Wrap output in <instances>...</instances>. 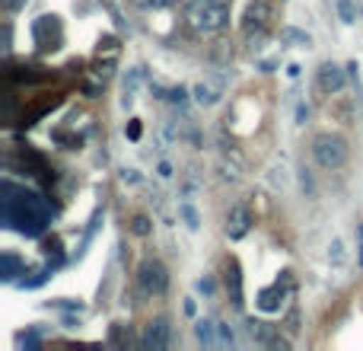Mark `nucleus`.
<instances>
[{
  "label": "nucleus",
  "instance_id": "1",
  "mask_svg": "<svg viewBox=\"0 0 363 351\" xmlns=\"http://www.w3.org/2000/svg\"><path fill=\"white\" fill-rule=\"evenodd\" d=\"M51 211L45 205V198L26 192V188H16L13 182H4V224L13 227V230L26 233V237H38L48 224Z\"/></svg>",
  "mask_w": 363,
  "mask_h": 351
},
{
  "label": "nucleus",
  "instance_id": "2",
  "mask_svg": "<svg viewBox=\"0 0 363 351\" xmlns=\"http://www.w3.org/2000/svg\"><path fill=\"white\" fill-rule=\"evenodd\" d=\"M185 19L191 29L204 32V36H213V32L226 29V23H230V6L217 4V0H191L185 10Z\"/></svg>",
  "mask_w": 363,
  "mask_h": 351
},
{
  "label": "nucleus",
  "instance_id": "3",
  "mask_svg": "<svg viewBox=\"0 0 363 351\" xmlns=\"http://www.w3.org/2000/svg\"><path fill=\"white\" fill-rule=\"evenodd\" d=\"M313 157L322 170H338L347 160V141L341 134H319L313 141Z\"/></svg>",
  "mask_w": 363,
  "mask_h": 351
},
{
  "label": "nucleus",
  "instance_id": "4",
  "mask_svg": "<svg viewBox=\"0 0 363 351\" xmlns=\"http://www.w3.org/2000/svg\"><path fill=\"white\" fill-rule=\"evenodd\" d=\"M169 288V271L160 259H147L138 269V291L140 297H163Z\"/></svg>",
  "mask_w": 363,
  "mask_h": 351
},
{
  "label": "nucleus",
  "instance_id": "5",
  "mask_svg": "<svg viewBox=\"0 0 363 351\" xmlns=\"http://www.w3.org/2000/svg\"><path fill=\"white\" fill-rule=\"evenodd\" d=\"M271 19H274V10H271L268 0H252L242 16V36L249 38V42H262Z\"/></svg>",
  "mask_w": 363,
  "mask_h": 351
},
{
  "label": "nucleus",
  "instance_id": "6",
  "mask_svg": "<svg viewBox=\"0 0 363 351\" xmlns=\"http://www.w3.org/2000/svg\"><path fill=\"white\" fill-rule=\"evenodd\" d=\"M32 38H35V45L42 51H57L64 45V26L61 19L51 13V16H38L35 23H32Z\"/></svg>",
  "mask_w": 363,
  "mask_h": 351
},
{
  "label": "nucleus",
  "instance_id": "7",
  "mask_svg": "<svg viewBox=\"0 0 363 351\" xmlns=\"http://www.w3.org/2000/svg\"><path fill=\"white\" fill-rule=\"evenodd\" d=\"M287 294H290V271H284L271 288H264L262 294H258V310H264V313H277V310L284 307V297Z\"/></svg>",
  "mask_w": 363,
  "mask_h": 351
},
{
  "label": "nucleus",
  "instance_id": "8",
  "mask_svg": "<svg viewBox=\"0 0 363 351\" xmlns=\"http://www.w3.org/2000/svg\"><path fill=\"white\" fill-rule=\"evenodd\" d=\"M252 230V211L245 205H233L226 214V237L230 239H242Z\"/></svg>",
  "mask_w": 363,
  "mask_h": 351
},
{
  "label": "nucleus",
  "instance_id": "9",
  "mask_svg": "<svg viewBox=\"0 0 363 351\" xmlns=\"http://www.w3.org/2000/svg\"><path fill=\"white\" fill-rule=\"evenodd\" d=\"M315 83H319L322 93H338V90H345V70L338 64H322Z\"/></svg>",
  "mask_w": 363,
  "mask_h": 351
},
{
  "label": "nucleus",
  "instance_id": "10",
  "mask_svg": "<svg viewBox=\"0 0 363 351\" xmlns=\"http://www.w3.org/2000/svg\"><path fill=\"white\" fill-rule=\"evenodd\" d=\"M223 284H226V294H230L233 307H242V271H239V262L230 259L226 262V275H223Z\"/></svg>",
  "mask_w": 363,
  "mask_h": 351
},
{
  "label": "nucleus",
  "instance_id": "11",
  "mask_svg": "<svg viewBox=\"0 0 363 351\" xmlns=\"http://www.w3.org/2000/svg\"><path fill=\"white\" fill-rule=\"evenodd\" d=\"M140 345H147V348H166V345H169V323H166V320L150 323V326H147V333H144V339H140Z\"/></svg>",
  "mask_w": 363,
  "mask_h": 351
},
{
  "label": "nucleus",
  "instance_id": "12",
  "mask_svg": "<svg viewBox=\"0 0 363 351\" xmlns=\"http://www.w3.org/2000/svg\"><path fill=\"white\" fill-rule=\"evenodd\" d=\"M220 96H223V83H198V87H194V99L201 102V106H213V102H220Z\"/></svg>",
  "mask_w": 363,
  "mask_h": 351
},
{
  "label": "nucleus",
  "instance_id": "13",
  "mask_svg": "<svg viewBox=\"0 0 363 351\" xmlns=\"http://www.w3.org/2000/svg\"><path fill=\"white\" fill-rule=\"evenodd\" d=\"M217 326H213L211 320H198V326H194V335H198V342L201 345H207V348H217Z\"/></svg>",
  "mask_w": 363,
  "mask_h": 351
},
{
  "label": "nucleus",
  "instance_id": "14",
  "mask_svg": "<svg viewBox=\"0 0 363 351\" xmlns=\"http://www.w3.org/2000/svg\"><path fill=\"white\" fill-rule=\"evenodd\" d=\"M19 269H26V262L16 252H4V281H13L19 275Z\"/></svg>",
  "mask_w": 363,
  "mask_h": 351
},
{
  "label": "nucleus",
  "instance_id": "15",
  "mask_svg": "<svg viewBox=\"0 0 363 351\" xmlns=\"http://www.w3.org/2000/svg\"><path fill=\"white\" fill-rule=\"evenodd\" d=\"M338 16H341V23H354L357 19V6H354V0H338Z\"/></svg>",
  "mask_w": 363,
  "mask_h": 351
},
{
  "label": "nucleus",
  "instance_id": "16",
  "mask_svg": "<svg viewBox=\"0 0 363 351\" xmlns=\"http://www.w3.org/2000/svg\"><path fill=\"white\" fill-rule=\"evenodd\" d=\"M281 38H284V42H300L303 48H309V45H313V38H309L306 32H300V29H284Z\"/></svg>",
  "mask_w": 363,
  "mask_h": 351
},
{
  "label": "nucleus",
  "instance_id": "17",
  "mask_svg": "<svg viewBox=\"0 0 363 351\" xmlns=\"http://www.w3.org/2000/svg\"><path fill=\"white\" fill-rule=\"evenodd\" d=\"M102 55H108L115 61V58H118V42H115L112 36H106V38H99V58Z\"/></svg>",
  "mask_w": 363,
  "mask_h": 351
},
{
  "label": "nucleus",
  "instance_id": "18",
  "mask_svg": "<svg viewBox=\"0 0 363 351\" xmlns=\"http://www.w3.org/2000/svg\"><path fill=\"white\" fill-rule=\"evenodd\" d=\"M217 345H236V335L226 323H217Z\"/></svg>",
  "mask_w": 363,
  "mask_h": 351
},
{
  "label": "nucleus",
  "instance_id": "19",
  "mask_svg": "<svg viewBox=\"0 0 363 351\" xmlns=\"http://www.w3.org/2000/svg\"><path fill=\"white\" fill-rule=\"evenodd\" d=\"M153 93H160V99H169V102H179V106H182V102H185V90H160V87H153Z\"/></svg>",
  "mask_w": 363,
  "mask_h": 351
},
{
  "label": "nucleus",
  "instance_id": "20",
  "mask_svg": "<svg viewBox=\"0 0 363 351\" xmlns=\"http://www.w3.org/2000/svg\"><path fill=\"white\" fill-rule=\"evenodd\" d=\"M134 6H140V10H160V6H169L176 4V0H131Z\"/></svg>",
  "mask_w": 363,
  "mask_h": 351
},
{
  "label": "nucleus",
  "instance_id": "21",
  "mask_svg": "<svg viewBox=\"0 0 363 351\" xmlns=\"http://www.w3.org/2000/svg\"><path fill=\"white\" fill-rule=\"evenodd\" d=\"M179 211H182V217L188 220V227H191V230H198V214H194V207L191 205H179Z\"/></svg>",
  "mask_w": 363,
  "mask_h": 351
},
{
  "label": "nucleus",
  "instance_id": "22",
  "mask_svg": "<svg viewBox=\"0 0 363 351\" xmlns=\"http://www.w3.org/2000/svg\"><path fill=\"white\" fill-rule=\"evenodd\" d=\"M131 230L138 233V237H147V233H150V220H147V217H134L131 220Z\"/></svg>",
  "mask_w": 363,
  "mask_h": 351
},
{
  "label": "nucleus",
  "instance_id": "23",
  "mask_svg": "<svg viewBox=\"0 0 363 351\" xmlns=\"http://www.w3.org/2000/svg\"><path fill=\"white\" fill-rule=\"evenodd\" d=\"M328 256H332V262H341V259H345V252H341V243H338V239L332 243V252H328Z\"/></svg>",
  "mask_w": 363,
  "mask_h": 351
},
{
  "label": "nucleus",
  "instance_id": "24",
  "mask_svg": "<svg viewBox=\"0 0 363 351\" xmlns=\"http://www.w3.org/2000/svg\"><path fill=\"white\" fill-rule=\"evenodd\" d=\"M357 262L363 265V224L357 227Z\"/></svg>",
  "mask_w": 363,
  "mask_h": 351
},
{
  "label": "nucleus",
  "instance_id": "25",
  "mask_svg": "<svg viewBox=\"0 0 363 351\" xmlns=\"http://www.w3.org/2000/svg\"><path fill=\"white\" fill-rule=\"evenodd\" d=\"M128 138H131V141L140 138V125H138V122H131V125H128Z\"/></svg>",
  "mask_w": 363,
  "mask_h": 351
},
{
  "label": "nucleus",
  "instance_id": "26",
  "mask_svg": "<svg viewBox=\"0 0 363 351\" xmlns=\"http://www.w3.org/2000/svg\"><path fill=\"white\" fill-rule=\"evenodd\" d=\"M23 4H26V0H4V6H6V10H10V13H16Z\"/></svg>",
  "mask_w": 363,
  "mask_h": 351
},
{
  "label": "nucleus",
  "instance_id": "27",
  "mask_svg": "<svg viewBox=\"0 0 363 351\" xmlns=\"http://www.w3.org/2000/svg\"><path fill=\"white\" fill-rule=\"evenodd\" d=\"M198 288L204 291V294H211V291H213V284H211V281H207V278H204V281H198Z\"/></svg>",
  "mask_w": 363,
  "mask_h": 351
},
{
  "label": "nucleus",
  "instance_id": "28",
  "mask_svg": "<svg viewBox=\"0 0 363 351\" xmlns=\"http://www.w3.org/2000/svg\"><path fill=\"white\" fill-rule=\"evenodd\" d=\"M217 4H226V6H230V4H233V0H217Z\"/></svg>",
  "mask_w": 363,
  "mask_h": 351
}]
</instances>
